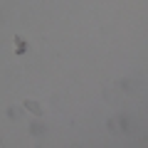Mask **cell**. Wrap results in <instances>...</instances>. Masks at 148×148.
I'll use <instances>...</instances> for the list:
<instances>
[{"label":"cell","instance_id":"6da1fadb","mask_svg":"<svg viewBox=\"0 0 148 148\" xmlns=\"http://www.w3.org/2000/svg\"><path fill=\"white\" fill-rule=\"evenodd\" d=\"M22 52H25V42H22L20 37H17V54H22Z\"/></svg>","mask_w":148,"mask_h":148}]
</instances>
